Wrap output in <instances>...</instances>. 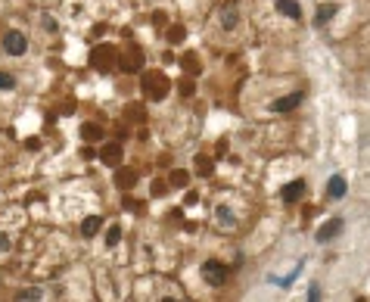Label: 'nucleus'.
I'll return each mask as SVG.
<instances>
[{"label": "nucleus", "instance_id": "1", "mask_svg": "<svg viewBox=\"0 0 370 302\" xmlns=\"http://www.w3.org/2000/svg\"><path fill=\"white\" fill-rule=\"evenodd\" d=\"M4 50H7L10 56H22V53L28 50V37H25L22 31H16V28H10V31L4 34Z\"/></svg>", "mask_w": 370, "mask_h": 302}, {"label": "nucleus", "instance_id": "2", "mask_svg": "<svg viewBox=\"0 0 370 302\" xmlns=\"http://www.w3.org/2000/svg\"><path fill=\"white\" fill-rule=\"evenodd\" d=\"M202 277H205V281H209L212 287H221V284L227 281V268L221 265V262H215V258H209V262H205V265H202Z\"/></svg>", "mask_w": 370, "mask_h": 302}, {"label": "nucleus", "instance_id": "3", "mask_svg": "<svg viewBox=\"0 0 370 302\" xmlns=\"http://www.w3.org/2000/svg\"><path fill=\"white\" fill-rule=\"evenodd\" d=\"M345 190H349V184H345V178H342V175H333V178H330V184H327V197H330V200H342V197H345Z\"/></svg>", "mask_w": 370, "mask_h": 302}, {"label": "nucleus", "instance_id": "4", "mask_svg": "<svg viewBox=\"0 0 370 302\" xmlns=\"http://www.w3.org/2000/svg\"><path fill=\"white\" fill-rule=\"evenodd\" d=\"M274 4H277V10L283 13V16H290V19H302V7L296 4V0H274Z\"/></svg>", "mask_w": 370, "mask_h": 302}, {"label": "nucleus", "instance_id": "5", "mask_svg": "<svg viewBox=\"0 0 370 302\" xmlns=\"http://www.w3.org/2000/svg\"><path fill=\"white\" fill-rule=\"evenodd\" d=\"M302 103V94H286L283 100H274V112H293Z\"/></svg>", "mask_w": 370, "mask_h": 302}, {"label": "nucleus", "instance_id": "6", "mask_svg": "<svg viewBox=\"0 0 370 302\" xmlns=\"http://www.w3.org/2000/svg\"><path fill=\"white\" fill-rule=\"evenodd\" d=\"M280 193H283V200H286V203H296V200L305 193V184H302V181H290Z\"/></svg>", "mask_w": 370, "mask_h": 302}, {"label": "nucleus", "instance_id": "7", "mask_svg": "<svg viewBox=\"0 0 370 302\" xmlns=\"http://www.w3.org/2000/svg\"><path fill=\"white\" fill-rule=\"evenodd\" d=\"M339 231H342V218H333L330 224H323V228L317 231V240H320V243H323V240H333Z\"/></svg>", "mask_w": 370, "mask_h": 302}, {"label": "nucleus", "instance_id": "8", "mask_svg": "<svg viewBox=\"0 0 370 302\" xmlns=\"http://www.w3.org/2000/svg\"><path fill=\"white\" fill-rule=\"evenodd\" d=\"M215 218H218V224H221V228H236V218H233V212H230V209H224V206L215 212Z\"/></svg>", "mask_w": 370, "mask_h": 302}, {"label": "nucleus", "instance_id": "9", "mask_svg": "<svg viewBox=\"0 0 370 302\" xmlns=\"http://www.w3.org/2000/svg\"><path fill=\"white\" fill-rule=\"evenodd\" d=\"M97 228H100V218H97V215H91V218H84V224H81V234H84V237H94V234H97Z\"/></svg>", "mask_w": 370, "mask_h": 302}, {"label": "nucleus", "instance_id": "10", "mask_svg": "<svg viewBox=\"0 0 370 302\" xmlns=\"http://www.w3.org/2000/svg\"><path fill=\"white\" fill-rule=\"evenodd\" d=\"M146 84H153L156 100H162V94H165V78H159V75H149V78H146Z\"/></svg>", "mask_w": 370, "mask_h": 302}, {"label": "nucleus", "instance_id": "11", "mask_svg": "<svg viewBox=\"0 0 370 302\" xmlns=\"http://www.w3.org/2000/svg\"><path fill=\"white\" fill-rule=\"evenodd\" d=\"M221 25H224V28H233V25H236V7H233V4H230L227 10H221Z\"/></svg>", "mask_w": 370, "mask_h": 302}, {"label": "nucleus", "instance_id": "12", "mask_svg": "<svg viewBox=\"0 0 370 302\" xmlns=\"http://www.w3.org/2000/svg\"><path fill=\"white\" fill-rule=\"evenodd\" d=\"M333 16H336V7H333V4H330V7H320V10H317V16H314V22H317V25H323V22H330Z\"/></svg>", "mask_w": 370, "mask_h": 302}, {"label": "nucleus", "instance_id": "13", "mask_svg": "<svg viewBox=\"0 0 370 302\" xmlns=\"http://www.w3.org/2000/svg\"><path fill=\"white\" fill-rule=\"evenodd\" d=\"M118 240H121V228H118V224H112V228L106 231V243H109V246H115Z\"/></svg>", "mask_w": 370, "mask_h": 302}, {"label": "nucleus", "instance_id": "14", "mask_svg": "<svg viewBox=\"0 0 370 302\" xmlns=\"http://www.w3.org/2000/svg\"><path fill=\"white\" fill-rule=\"evenodd\" d=\"M0 88H4V91H10V88H16V78H13V75H10V72H0Z\"/></svg>", "mask_w": 370, "mask_h": 302}, {"label": "nucleus", "instance_id": "15", "mask_svg": "<svg viewBox=\"0 0 370 302\" xmlns=\"http://www.w3.org/2000/svg\"><path fill=\"white\" fill-rule=\"evenodd\" d=\"M103 159H106V162H115V159H118V146H115V143H112V146L106 149V153H103Z\"/></svg>", "mask_w": 370, "mask_h": 302}, {"label": "nucleus", "instance_id": "16", "mask_svg": "<svg viewBox=\"0 0 370 302\" xmlns=\"http://www.w3.org/2000/svg\"><path fill=\"white\" fill-rule=\"evenodd\" d=\"M22 299H31V302H34V299H40V290H37V287H31V290H25V293H22Z\"/></svg>", "mask_w": 370, "mask_h": 302}, {"label": "nucleus", "instance_id": "17", "mask_svg": "<svg viewBox=\"0 0 370 302\" xmlns=\"http://www.w3.org/2000/svg\"><path fill=\"white\" fill-rule=\"evenodd\" d=\"M308 299H311V302H317V299H320V287H317V284H311V290H308Z\"/></svg>", "mask_w": 370, "mask_h": 302}, {"label": "nucleus", "instance_id": "18", "mask_svg": "<svg viewBox=\"0 0 370 302\" xmlns=\"http://www.w3.org/2000/svg\"><path fill=\"white\" fill-rule=\"evenodd\" d=\"M118 184H121V187H131V184H134V175H118Z\"/></svg>", "mask_w": 370, "mask_h": 302}]
</instances>
